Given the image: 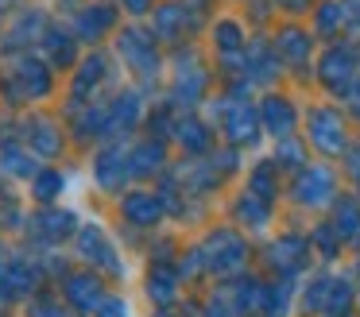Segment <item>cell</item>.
I'll return each mask as SVG.
<instances>
[{"label": "cell", "instance_id": "7c38bea8", "mask_svg": "<svg viewBox=\"0 0 360 317\" xmlns=\"http://www.w3.org/2000/svg\"><path fill=\"white\" fill-rule=\"evenodd\" d=\"M275 51H279V58L287 62V66L302 70L306 62H310V54H314L310 31L295 27V23H287V27H279V35H275Z\"/></svg>", "mask_w": 360, "mask_h": 317}, {"label": "cell", "instance_id": "d4e9b609", "mask_svg": "<svg viewBox=\"0 0 360 317\" xmlns=\"http://www.w3.org/2000/svg\"><path fill=\"white\" fill-rule=\"evenodd\" d=\"M27 143H32L39 155H58L63 151V136H58V128L51 120H43V116H35V120L27 124Z\"/></svg>", "mask_w": 360, "mask_h": 317}, {"label": "cell", "instance_id": "277c9868", "mask_svg": "<svg viewBox=\"0 0 360 317\" xmlns=\"http://www.w3.org/2000/svg\"><path fill=\"white\" fill-rule=\"evenodd\" d=\"M221 131L233 147H256L264 136V120H259V105L244 97H229L225 101V116H221Z\"/></svg>", "mask_w": 360, "mask_h": 317}, {"label": "cell", "instance_id": "681fc988", "mask_svg": "<svg viewBox=\"0 0 360 317\" xmlns=\"http://www.w3.org/2000/svg\"><path fill=\"white\" fill-rule=\"evenodd\" d=\"M356 271H360V267H356Z\"/></svg>", "mask_w": 360, "mask_h": 317}, {"label": "cell", "instance_id": "d590c367", "mask_svg": "<svg viewBox=\"0 0 360 317\" xmlns=\"http://www.w3.org/2000/svg\"><path fill=\"white\" fill-rule=\"evenodd\" d=\"M43 35H47V27H43V12H24L20 27H12L8 43L12 46H24V39H43Z\"/></svg>", "mask_w": 360, "mask_h": 317}, {"label": "cell", "instance_id": "9a60e30c", "mask_svg": "<svg viewBox=\"0 0 360 317\" xmlns=\"http://www.w3.org/2000/svg\"><path fill=\"white\" fill-rule=\"evenodd\" d=\"M233 216L240 221V228L259 232V228H267V224H271V201H264V198H256V193L244 190L240 198L233 201Z\"/></svg>", "mask_w": 360, "mask_h": 317}, {"label": "cell", "instance_id": "60d3db41", "mask_svg": "<svg viewBox=\"0 0 360 317\" xmlns=\"http://www.w3.org/2000/svg\"><path fill=\"white\" fill-rule=\"evenodd\" d=\"M32 317H70V313H66V309L58 306V302H51V298H39V302L32 306Z\"/></svg>", "mask_w": 360, "mask_h": 317}, {"label": "cell", "instance_id": "7dc6e473", "mask_svg": "<svg viewBox=\"0 0 360 317\" xmlns=\"http://www.w3.org/2000/svg\"><path fill=\"white\" fill-rule=\"evenodd\" d=\"M352 23H360V4H352Z\"/></svg>", "mask_w": 360, "mask_h": 317}, {"label": "cell", "instance_id": "7a4b0ae2", "mask_svg": "<svg viewBox=\"0 0 360 317\" xmlns=\"http://www.w3.org/2000/svg\"><path fill=\"white\" fill-rule=\"evenodd\" d=\"M318 77H321V85H326L329 93L349 97V93L360 85V58H356V51H352L349 43L329 46V51L318 58Z\"/></svg>", "mask_w": 360, "mask_h": 317}, {"label": "cell", "instance_id": "ee69618b", "mask_svg": "<svg viewBox=\"0 0 360 317\" xmlns=\"http://www.w3.org/2000/svg\"><path fill=\"white\" fill-rule=\"evenodd\" d=\"M345 105H349V112H352V116H356V120H360V85H356V89L349 93V97H345Z\"/></svg>", "mask_w": 360, "mask_h": 317}, {"label": "cell", "instance_id": "ab89813d", "mask_svg": "<svg viewBox=\"0 0 360 317\" xmlns=\"http://www.w3.org/2000/svg\"><path fill=\"white\" fill-rule=\"evenodd\" d=\"M345 174H349V182L360 190V143H352L349 151H345Z\"/></svg>", "mask_w": 360, "mask_h": 317}, {"label": "cell", "instance_id": "52a82bcc", "mask_svg": "<svg viewBox=\"0 0 360 317\" xmlns=\"http://www.w3.org/2000/svg\"><path fill=\"white\" fill-rule=\"evenodd\" d=\"M259 120H264V131L275 139H287L295 136L298 128V108L290 97H283V93H267L264 101H259Z\"/></svg>", "mask_w": 360, "mask_h": 317}, {"label": "cell", "instance_id": "4dcf8cb0", "mask_svg": "<svg viewBox=\"0 0 360 317\" xmlns=\"http://www.w3.org/2000/svg\"><path fill=\"white\" fill-rule=\"evenodd\" d=\"M321 313H326V317H349L352 313V283H349V278H333Z\"/></svg>", "mask_w": 360, "mask_h": 317}, {"label": "cell", "instance_id": "d6a6232c", "mask_svg": "<svg viewBox=\"0 0 360 317\" xmlns=\"http://www.w3.org/2000/svg\"><path fill=\"white\" fill-rule=\"evenodd\" d=\"M275 162H279V167H287V170H302L306 167V151H302V143H298V136H287V139H275Z\"/></svg>", "mask_w": 360, "mask_h": 317}, {"label": "cell", "instance_id": "e575fe53", "mask_svg": "<svg viewBox=\"0 0 360 317\" xmlns=\"http://www.w3.org/2000/svg\"><path fill=\"white\" fill-rule=\"evenodd\" d=\"M43 43H47V54H51L55 66H70L74 62V39L70 35H63V31H47Z\"/></svg>", "mask_w": 360, "mask_h": 317}, {"label": "cell", "instance_id": "7bdbcfd3", "mask_svg": "<svg viewBox=\"0 0 360 317\" xmlns=\"http://www.w3.org/2000/svg\"><path fill=\"white\" fill-rule=\"evenodd\" d=\"M124 4V12H132V15H143L151 8V0H120Z\"/></svg>", "mask_w": 360, "mask_h": 317}, {"label": "cell", "instance_id": "8992f818", "mask_svg": "<svg viewBox=\"0 0 360 317\" xmlns=\"http://www.w3.org/2000/svg\"><path fill=\"white\" fill-rule=\"evenodd\" d=\"M117 51H120V58H124L128 66L136 70V74H143V77H155V70H159L155 35H148V31H140V27H128V31H120V39H117Z\"/></svg>", "mask_w": 360, "mask_h": 317}, {"label": "cell", "instance_id": "5bb4252c", "mask_svg": "<svg viewBox=\"0 0 360 317\" xmlns=\"http://www.w3.org/2000/svg\"><path fill=\"white\" fill-rule=\"evenodd\" d=\"M205 85H210L205 66H198V62L190 58V70H186V62L179 58V70H174V105H198Z\"/></svg>", "mask_w": 360, "mask_h": 317}, {"label": "cell", "instance_id": "4fadbf2b", "mask_svg": "<svg viewBox=\"0 0 360 317\" xmlns=\"http://www.w3.org/2000/svg\"><path fill=\"white\" fill-rule=\"evenodd\" d=\"M120 216H124L128 224H136V228H151V224L163 216V198L159 193H124V201H120Z\"/></svg>", "mask_w": 360, "mask_h": 317}, {"label": "cell", "instance_id": "4316f807", "mask_svg": "<svg viewBox=\"0 0 360 317\" xmlns=\"http://www.w3.org/2000/svg\"><path fill=\"white\" fill-rule=\"evenodd\" d=\"M109 27H112V12H109V8H86V12L78 15V35L86 39V43H97Z\"/></svg>", "mask_w": 360, "mask_h": 317}, {"label": "cell", "instance_id": "f35d334b", "mask_svg": "<svg viewBox=\"0 0 360 317\" xmlns=\"http://www.w3.org/2000/svg\"><path fill=\"white\" fill-rule=\"evenodd\" d=\"M202 271H210V267H205V255H202V247H190V252L182 255V263H179V275L194 278V275H202Z\"/></svg>", "mask_w": 360, "mask_h": 317}, {"label": "cell", "instance_id": "8fae6325", "mask_svg": "<svg viewBox=\"0 0 360 317\" xmlns=\"http://www.w3.org/2000/svg\"><path fill=\"white\" fill-rule=\"evenodd\" d=\"M279 51H275V43H252L248 51H244V82L256 85V82H271L275 74H279Z\"/></svg>", "mask_w": 360, "mask_h": 317}, {"label": "cell", "instance_id": "484cf974", "mask_svg": "<svg viewBox=\"0 0 360 317\" xmlns=\"http://www.w3.org/2000/svg\"><path fill=\"white\" fill-rule=\"evenodd\" d=\"M186 27H190V20H186V12H182V8L163 4L155 12V39H167V43H171V39H179Z\"/></svg>", "mask_w": 360, "mask_h": 317}, {"label": "cell", "instance_id": "ffe728a7", "mask_svg": "<svg viewBox=\"0 0 360 317\" xmlns=\"http://www.w3.org/2000/svg\"><path fill=\"white\" fill-rule=\"evenodd\" d=\"M66 298L74 302L78 309H101L105 298H101V283H97L94 275H70L66 278Z\"/></svg>", "mask_w": 360, "mask_h": 317}, {"label": "cell", "instance_id": "30bf717a", "mask_svg": "<svg viewBox=\"0 0 360 317\" xmlns=\"http://www.w3.org/2000/svg\"><path fill=\"white\" fill-rule=\"evenodd\" d=\"M128 174H132V159L124 155V147H105V151L94 159V178L105 186V190H120Z\"/></svg>", "mask_w": 360, "mask_h": 317}, {"label": "cell", "instance_id": "7402d4cb", "mask_svg": "<svg viewBox=\"0 0 360 317\" xmlns=\"http://www.w3.org/2000/svg\"><path fill=\"white\" fill-rule=\"evenodd\" d=\"M333 232L341 240H360V201L356 198L333 201Z\"/></svg>", "mask_w": 360, "mask_h": 317}, {"label": "cell", "instance_id": "f1b7e54d", "mask_svg": "<svg viewBox=\"0 0 360 317\" xmlns=\"http://www.w3.org/2000/svg\"><path fill=\"white\" fill-rule=\"evenodd\" d=\"M105 70H109V66H105L101 54H94V58L82 62V74H78V82H74V97H78V101L89 97V93H94L97 85L105 82Z\"/></svg>", "mask_w": 360, "mask_h": 317}, {"label": "cell", "instance_id": "bcb514c9", "mask_svg": "<svg viewBox=\"0 0 360 317\" xmlns=\"http://www.w3.org/2000/svg\"><path fill=\"white\" fill-rule=\"evenodd\" d=\"M210 317H229V309H221L217 302H213V306H210Z\"/></svg>", "mask_w": 360, "mask_h": 317}, {"label": "cell", "instance_id": "b9f144b4", "mask_svg": "<svg viewBox=\"0 0 360 317\" xmlns=\"http://www.w3.org/2000/svg\"><path fill=\"white\" fill-rule=\"evenodd\" d=\"M97 317H128V306L120 298H105V306H101V313Z\"/></svg>", "mask_w": 360, "mask_h": 317}, {"label": "cell", "instance_id": "9c48e42d", "mask_svg": "<svg viewBox=\"0 0 360 317\" xmlns=\"http://www.w3.org/2000/svg\"><path fill=\"white\" fill-rule=\"evenodd\" d=\"M78 252L86 255L89 263H97L101 271H109V275H120V263H117V247L105 240V232L97 228V224H86V228H78Z\"/></svg>", "mask_w": 360, "mask_h": 317}, {"label": "cell", "instance_id": "5b68a950", "mask_svg": "<svg viewBox=\"0 0 360 317\" xmlns=\"http://www.w3.org/2000/svg\"><path fill=\"white\" fill-rule=\"evenodd\" d=\"M290 193H295V201L302 209H326L337 201V178L329 167H321V162H306L302 170L295 174V186H290Z\"/></svg>", "mask_w": 360, "mask_h": 317}, {"label": "cell", "instance_id": "f6af8a7d", "mask_svg": "<svg viewBox=\"0 0 360 317\" xmlns=\"http://www.w3.org/2000/svg\"><path fill=\"white\" fill-rule=\"evenodd\" d=\"M279 8H287V12H306L310 8V0H275Z\"/></svg>", "mask_w": 360, "mask_h": 317}, {"label": "cell", "instance_id": "603a6c76", "mask_svg": "<svg viewBox=\"0 0 360 317\" xmlns=\"http://www.w3.org/2000/svg\"><path fill=\"white\" fill-rule=\"evenodd\" d=\"M32 228L43 240H63L74 232V213H66V209H43V213H35Z\"/></svg>", "mask_w": 360, "mask_h": 317}, {"label": "cell", "instance_id": "ac0fdd59", "mask_svg": "<svg viewBox=\"0 0 360 317\" xmlns=\"http://www.w3.org/2000/svg\"><path fill=\"white\" fill-rule=\"evenodd\" d=\"M140 112H143L140 97H136V93H120L109 105V128H105V136H120V131L136 128V124H140Z\"/></svg>", "mask_w": 360, "mask_h": 317}, {"label": "cell", "instance_id": "44dd1931", "mask_svg": "<svg viewBox=\"0 0 360 317\" xmlns=\"http://www.w3.org/2000/svg\"><path fill=\"white\" fill-rule=\"evenodd\" d=\"M248 193H256V198H264V201L279 198V162H271V159L256 162L252 174H248Z\"/></svg>", "mask_w": 360, "mask_h": 317}, {"label": "cell", "instance_id": "836d02e7", "mask_svg": "<svg viewBox=\"0 0 360 317\" xmlns=\"http://www.w3.org/2000/svg\"><path fill=\"white\" fill-rule=\"evenodd\" d=\"M174 286H179L174 271L159 267L155 275L148 278V294H151V302H159V306H171V302H174Z\"/></svg>", "mask_w": 360, "mask_h": 317}, {"label": "cell", "instance_id": "1f68e13d", "mask_svg": "<svg viewBox=\"0 0 360 317\" xmlns=\"http://www.w3.org/2000/svg\"><path fill=\"white\" fill-rule=\"evenodd\" d=\"M63 170H39V174L32 178V193H35V201H43V205H51V201L58 198V193H63Z\"/></svg>", "mask_w": 360, "mask_h": 317}, {"label": "cell", "instance_id": "f546056e", "mask_svg": "<svg viewBox=\"0 0 360 317\" xmlns=\"http://www.w3.org/2000/svg\"><path fill=\"white\" fill-rule=\"evenodd\" d=\"M4 278H8V286L16 294H27L35 286V278H39V271H35V263H27V259H8L4 263Z\"/></svg>", "mask_w": 360, "mask_h": 317}, {"label": "cell", "instance_id": "c3c4849f", "mask_svg": "<svg viewBox=\"0 0 360 317\" xmlns=\"http://www.w3.org/2000/svg\"><path fill=\"white\" fill-rule=\"evenodd\" d=\"M159 317H171V313H159Z\"/></svg>", "mask_w": 360, "mask_h": 317}, {"label": "cell", "instance_id": "d6986e66", "mask_svg": "<svg viewBox=\"0 0 360 317\" xmlns=\"http://www.w3.org/2000/svg\"><path fill=\"white\" fill-rule=\"evenodd\" d=\"M128 159H132V178H148L167 167V147H163V139H143Z\"/></svg>", "mask_w": 360, "mask_h": 317}, {"label": "cell", "instance_id": "cb8c5ba5", "mask_svg": "<svg viewBox=\"0 0 360 317\" xmlns=\"http://www.w3.org/2000/svg\"><path fill=\"white\" fill-rule=\"evenodd\" d=\"M174 139H179V143L186 147L190 155H202V151H210V147H213L210 128H205V124L198 120V116H186V120L174 124Z\"/></svg>", "mask_w": 360, "mask_h": 317}, {"label": "cell", "instance_id": "8d00e7d4", "mask_svg": "<svg viewBox=\"0 0 360 317\" xmlns=\"http://www.w3.org/2000/svg\"><path fill=\"white\" fill-rule=\"evenodd\" d=\"M329 286H333V278L329 275H318L310 278V286H306V309H326V298H329Z\"/></svg>", "mask_w": 360, "mask_h": 317}, {"label": "cell", "instance_id": "6da1fadb", "mask_svg": "<svg viewBox=\"0 0 360 317\" xmlns=\"http://www.w3.org/2000/svg\"><path fill=\"white\" fill-rule=\"evenodd\" d=\"M306 139H310L314 151L321 155H345L349 151V124H345L341 108L333 105H314L306 112Z\"/></svg>", "mask_w": 360, "mask_h": 317}, {"label": "cell", "instance_id": "e0dca14e", "mask_svg": "<svg viewBox=\"0 0 360 317\" xmlns=\"http://www.w3.org/2000/svg\"><path fill=\"white\" fill-rule=\"evenodd\" d=\"M12 82H16L27 97H35V101L51 93V74H47V66H43V62H35V58H20Z\"/></svg>", "mask_w": 360, "mask_h": 317}, {"label": "cell", "instance_id": "74e56055", "mask_svg": "<svg viewBox=\"0 0 360 317\" xmlns=\"http://www.w3.org/2000/svg\"><path fill=\"white\" fill-rule=\"evenodd\" d=\"M314 244L321 247V255H326V259H333V255H337V247H341L345 240L333 232V224H321V228H314Z\"/></svg>", "mask_w": 360, "mask_h": 317}, {"label": "cell", "instance_id": "ba28073f", "mask_svg": "<svg viewBox=\"0 0 360 317\" xmlns=\"http://www.w3.org/2000/svg\"><path fill=\"white\" fill-rule=\"evenodd\" d=\"M267 263L275 271H283V275H295L298 267L310 263V240L298 236V232H283L279 240L267 244Z\"/></svg>", "mask_w": 360, "mask_h": 317}, {"label": "cell", "instance_id": "3957f363", "mask_svg": "<svg viewBox=\"0 0 360 317\" xmlns=\"http://www.w3.org/2000/svg\"><path fill=\"white\" fill-rule=\"evenodd\" d=\"M202 255H205V267L217 271V275H233L248 263V244L236 228H213L202 244Z\"/></svg>", "mask_w": 360, "mask_h": 317}, {"label": "cell", "instance_id": "2e32d148", "mask_svg": "<svg viewBox=\"0 0 360 317\" xmlns=\"http://www.w3.org/2000/svg\"><path fill=\"white\" fill-rule=\"evenodd\" d=\"M352 23V4L349 0H321L314 12V31L318 35H341V27Z\"/></svg>", "mask_w": 360, "mask_h": 317}, {"label": "cell", "instance_id": "83f0119b", "mask_svg": "<svg viewBox=\"0 0 360 317\" xmlns=\"http://www.w3.org/2000/svg\"><path fill=\"white\" fill-rule=\"evenodd\" d=\"M0 170H8V174H16V178H35L39 174V170H35V159L16 143H4V151H0Z\"/></svg>", "mask_w": 360, "mask_h": 317}]
</instances>
